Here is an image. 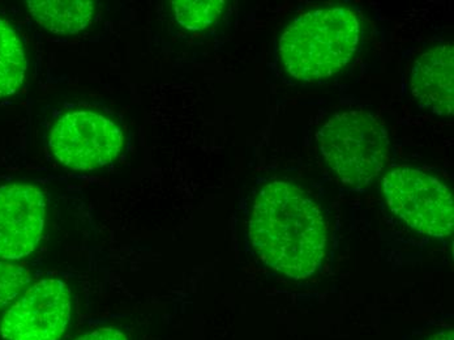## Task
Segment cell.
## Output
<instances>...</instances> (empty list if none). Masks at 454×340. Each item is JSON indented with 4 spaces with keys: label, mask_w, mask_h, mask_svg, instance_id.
I'll use <instances>...</instances> for the list:
<instances>
[{
    "label": "cell",
    "mask_w": 454,
    "mask_h": 340,
    "mask_svg": "<svg viewBox=\"0 0 454 340\" xmlns=\"http://www.w3.org/2000/svg\"><path fill=\"white\" fill-rule=\"evenodd\" d=\"M72 296L60 279H41L25 289L0 322L3 340H59L71 322Z\"/></svg>",
    "instance_id": "6"
},
{
    "label": "cell",
    "mask_w": 454,
    "mask_h": 340,
    "mask_svg": "<svg viewBox=\"0 0 454 340\" xmlns=\"http://www.w3.org/2000/svg\"><path fill=\"white\" fill-rule=\"evenodd\" d=\"M32 18L55 35H77L87 29L96 15L90 0H29Z\"/></svg>",
    "instance_id": "9"
},
{
    "label": "cell",
    "mask_w": 454,
    "mask_h": 340,
    "mask_svg": "<svg viewBox=\"0 0 454 340\" xmlns=\"http://www.w3.org/2000/svg\"><path fill=\"white\" fill-rule=\"evenodd\" d=\"M252 246L268 267L295 281L309 278L323 264L326 225L317 204L289 182L265 185L250 220Z\"/></svg>",
    "instance_id": "1"
},
{
    "label": "cell",
    "mask_w": 454,
    "mask_h": 340,
    "mask_svg": "<svg viewBox=\"0 0 454 340\" xmlns=\"http://www.w3.org/2000/svg\"><path fill=\"white\" fill-rule=\"evenodd\" d=\"M381 189L393 214L418 233L434 239L452 236L453 196L439 179L415 168H392L384 174Z\"/></svg>",
    "instance_id": "4"
},
{
    "label": "cell",
    "mask_w": 454,
    "mask_h": 340,
    "mask_svg": "<svg viewBox=\"0 0 454 340\" xmlns=\"http://www.w3.org/2000/svg\"><path fill=\"white\" fill-rule=\"evenodd\" d=\"M453 79V45L434 46L420 55L412 68V95L434 115L450 117L454 110Z\"/></svg>",
    "instance_id": "8"
},
{
    "label": "cell",
    "mask_w": 454,
    "mask_h": 340,
    "mask_svg": "<svg viewBox=\"0 0 454 340\" xmlns=\"http://www.w3.org/2000/svg\"><path fill=\"white\" fill-rule=\"evenodd\" d=\"M361 36V19L350 8H317L299 16L285 29L279 40V57L295 79H324L348 65Z\"/></svg>",
    "instance_id": "2"
},
{
    "label": "cell",
    "mask_w": 454,
    "mask_h": 340,
    "mask_svg": "<svg viewBox=\"0 0 454 340\" xmlns=\"http://www.w3.org/2000/svg\"><path fill=\"white\" fill-rule=\"evenodd\" d=\"M32 281L27 268L0 261V312L10 306Z\"/></svg>",
    "instance_id": "12"
},
{
    "label": "cell",
    "mask_w": 454,
    "mask_h": 340,
    "mask_svg": "<svg viewBox=\"0 0 454 340\" xmlns=\"http://www.w3.org/2000/svg\"><path fill=\"white\" fill-rule=\"evenodd\" d=\"M121 127L101 113L74 110L55 121L50 132V151L72 170L107 167L123 148Z\"/></svg>",
    "instance_id": "5"
},
{
    "label": "cell",
    "mask_w": 454,
    "mask_h": 340,
    "mask_svg": "<svg viewBox=\"0 0 454 340\" xmlns=\"http://www.w3.org/2000/svg\"><path fill=\"white\" fill-rule=\"evenodd\" d=\"M321 156L343 184H372L389 159V135L380 118L362 110L340 113L317 132Z\"/></svg>",
    "instance_id": "3"
},
{
    "label": "cell",
    "mask_w": 454,
    "mask_h": 340,
    "mask_svg": "<svg viewBox=\"0 0 454 340\" xmlns=\"http://www.w3.org/2000/svg\"><path fill=\"white\" fill-rule=\"evenodd\" d=\"M23 41L10 23L0 19V98L15 95L27 75Z\"/></svg>",
    "instance_id": "10"
},
{
    "label": "cell",
    "mask_w": 454,
    "mask_h": 340,
    "mask_svg": "<svg viewBox=\"0 0 454 340\" xmlns=\"http://www.w3.org/2000/svg\"><path fill=\"white\" fill-rule=\"evenodd\" d=\"M428 340H454V333L452 328H444V330L434 334Z\"/></svg>",
    "instance_id": "14"
},
{
    "label": "cell",
    "mask_w": 454,
    "mask_h": 340,
    "mask_svg": "<svg viewBox=\"0 0 454 340\" xmlns=\"http://www.w3.org/2000/svg\"><path fill=\"white\" fill-rule=\"evenodd\" d=\"M46 223V196L35 185L0 186V259L20 261L43 240Z\"/></svg>",
    "instance_id": "7"
},
{
    "label": "cell",
    "mask_w": 454,
    "mask_h": 340,
    "mask_svg": "<svg viewBox=\"0 0 454 340\" xmlns=\"http://www.w3.org/2000/svg\"><path fill=\"white\" fill-rule=\"evenodd\" d=\"M171 4L178 24L192 32L207 29L215 24L226 7L223 0H176Z\"/></svg>",
    "instance_id": "11"
},
{
    "label": "cell",
    "mask_w": 454,
    "mask_h": 340,
    "mask_svg": "<svg viewBox=\"0 0 454 340\" xmlns=\"http://www.w3.org/2000/svg\"><path fill=\"white\" fill-rule=\"evenodd\" d=\"M74 340H129V336L115 328H101L88 331Z\"/></svg>",
    "instance_id": "13"
}]
</instances>
